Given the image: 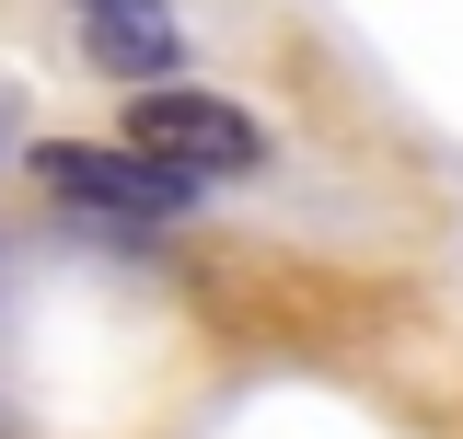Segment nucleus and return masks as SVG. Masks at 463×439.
<instances>
[{
    "label": "nucleus",
    "mask_w": 463,
    "mask_h": 439,
    "mask_svg": "<svg viewBox=\"0 0 463 439\" xmlns=\"http://www.w3.org/2000/svg\"><path fill=\"white\" fill-rule=\"evenodd\" d=\"M35 185H47L58 209H81V220H116V231L185 220L197 197H209V185L163 173L151 151H128V139H35Z\"/></svg>",
    "instance_id": "2"
},
{
    "label": "nucleus",
    "mask_w": 463,
    "mask_h": 439,
    "mask_svg": "<svg viewBox=\"0 0 463 439\" xmlns=\"http://www.w3.org/2000/svg\"><path fill=\"white\" fill-rule=\"evenodd\" d=\"M0 266H12V243H0Z\"/></svg>",
    "instance_id": "4"
},
{
    "label": "nucleus",
    "mask_w": 463,
    "mask_h": 439,
    "mask_svg": "<svg viewBox=\"0 0 463 439\" xmlns=\"http://www.w3.org/2000/svg\"><path fill=\"white\" fill-rule=\"evenodd\" d=\"M128 151H151L185 185H232V173L267 163V127L232 105V93H197V81H151L128 93Z\"/></svg>",
    "instance_id": "1"
},
{
    "label": "nucleus",
    "mask_w": 463,
    "mask_h": 439,
    "mask_svg": "<svg viewBox=\"0 0 463 439\" xmlns=\"http://www.w3.org/2000/svg\"><path fill=\"white\" fill-rule=\"evenodd\" d=\"M81 58L151 93L185 70V23H174V0H81Z\"/></svg>",
    "instance_id": "3"
}]
</instances>
